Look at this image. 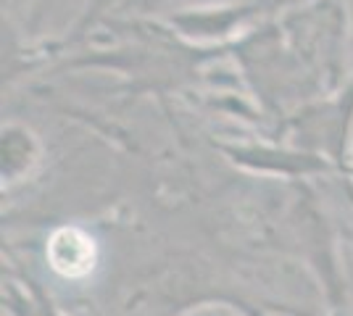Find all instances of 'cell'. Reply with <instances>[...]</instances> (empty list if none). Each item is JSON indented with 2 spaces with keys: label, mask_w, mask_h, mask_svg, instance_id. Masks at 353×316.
<instances>
[{
  "label": "cell",
  "mask_w": 353,
  "mask_h": 316,
  "mask_svg": "<svg viewBox=\"0 0 353 316\" xmlns=\"http://www.w3.org/2000/svg\"><path fill=\"white\" fill-rule=\"evenodd\" d=\"M282 140L316 153L348 182L353 198V74L345 85L306 101L280 121Z\"/></svg>",
  "instance_id": "1"
},
{
  "label": "cell",
  "mask_w": 353,
  "mask_h": 316,
  "mask_svg": "<svg viewBox=\"0 0 353 316\" xmlns=\"http://www.w3.org/2000/svg\"><path fill=\"white\" fill-rule=\"evenodd\" d=\"M282 0H250V3H214V6H198V8H182L169 14L163 24L174 32L182 43L195 50H221V48L237 45L243 37L250 34V27L272 14Z\"/></svg>",
  "instance_id": "2"
},
{
  "label": "cell",
  "mask_w": 353,
  "mask_h": 316,
  "mask_svg": "<svg viewBox=\"0 0 353 316\" xmlns=\"http://www.w3.org/2000/svg\"><path fill=\"white\" fill-rule=\"evenodd\" d=\"M224 158L237 169L256 174V177H272V180H314L322 174H335V166L316 153L298 148L288 140H224L216 143Z\"/></svg>",
  "instance_id": "3"
},
{
  "label": "cell",
  "mask_w": 353,
  "mask_h": 316,
  "mask_svg": "<svg viewBox=\"0 0 353 316\" xmlns=\"http://www.w3.org/2000/svg\"><path fill=\"white\" fill-rule=\"evenodd\" d=\"M0 180L3 187H16L24 180H30L43 164V143L37 132L21 124V121H6L3 124V137H0Z\"/></svg>",
  "instance_id": "4"
},
{
  "label": "cell",
  "mask_w": 353,
  "mask_h": 316,
  "mask_svg": "<svg viewBox=\"0 0 353 316\" xmlns=\"http://www.w3.org/2000/svg\"><path fill=\"white\" fill-rule=\"evenodd\" d=\"M50 258V266L66 280H79L95 266V242L88 232L77 227H61L50 235V242L45 248Z\"/></svg>",
  "instance_id": "5"
},
{
  "label": "cell",
  "mask_w": 353,
  "mask_h": 316,
  "mask_svg": "<svg viewBox=\"0 0 353 316\" xmlns=\"http://www.w3.org/2000/svg\"><path fill=\"white\" fill-rule=\"evenodd\" d=\"M3 308L8 316H66L34 277L14 269L3 274Z\"/></svg>",
  "instance_id": "6"
},
{
  "label": "cell",
  "mask_w": 353,
  "mask_h": 316,
  "mask_svg": "<svg viewBox=\"0 0 353 316\" xmlns=\"http://www.w3.org/2000/svg\"><path fill=\"white\" fill-rule=\"evenodd\" d=\"M176 316H256L253 311L243 308L240 303L232 301H219V298H211V301H198L182 308Z\"/></svg>",
  "instance_id": "7"
},
{
  "label": "cell",
  "mask_w": 353,
  "mask_h": 316,
  "mask_svg": "<svg viewBox=\"0 0 353 316\" xmlns=\"http://www.w3.org/2000/svg\"><path fill=\"white\" fill-rule=\"evenodd\" d=\"M166 3H169V0H124L119 11L132 14V16H145V14L159 11V8H161V6H166Z\"/></svg>",
  "instance_id": "8"
}]
</instances>
